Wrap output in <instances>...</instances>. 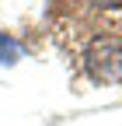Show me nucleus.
Wrapping results in <instances>:
<instances>
[{
    "label": "nucleus",
    "instance_id": "nucleus-1",
    "mask_svg": "<svg viewBox=\"0 0 122 126\" xmlns=\"http://www.w3.org/2000/svg\"><path fill=\"white\" fill-rule=\"evenodd\" d=\"M87 74L101 84H115L122 81V42L119 39H94L84 53Z\"/></svg>",
    "mask_w": 122,
    "mask_h": 126
},
{
    "label": "nucleus",
    "instance_id": "nucleus-2",
    "mask_svg": "<svg viewBox=\"0 0 122 126\" xmlns=\"http://www.w3.org/2000/svg\"><path fill=\"white\" fill-rule=\"evenodd\" d=\"M21 56H24V46L14 39V35L0 32V63H4V67H14V63H18Z\"/></svg>",
    "mask_w": 122,
    "mask_h": 126
},
{
    "label": "nucleus",
    "instance_id": "nucleus-3",
    "mask_svg": "<svg viewBox=\"0 0 122 126\" xmlns=\"http://www.w3.org/2000/svg\"><path fill=\"white\" fill-rule=\"evenodd\" d=\"M87 4H94V7H119L122 0H87Z\"/></svg>",
    "mask_w": 122,
    "mask_h": 126
}]
</instances>
